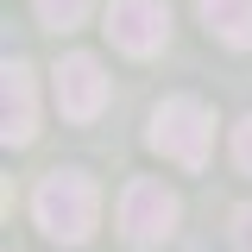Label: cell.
I'll use <instances>...</instances> for the list:
<instances>
[{"label":"cell","instance_id":"cell-4","mask_svg":"<svg viewBox=\"0 0 252 252\" xmlns=\"http://www.w3.org/2000/svg\"><path fill=\"white\" fill-rule=\"evenodd\" d=\"M107 38L126 57H152L170 38V6L164 0H107Z\"/></svg>","mask_w":252,"mask_h":252},{"label":"cell","instance_id":"cell-6","mask_svg":"<svg viewBox=\"0 0 252 252\" xmlns=\"http://www.w3.org/2000/svg\"><path fill=\"white\" fill-rule=\"evenodd\" d=\"M0 132H6V145H32L38 139V82H32V69L19 57L0 69Z\"/></svg>","mask_w":252,"mask_h":252},{"label":"cell","instance_id":"cell-10","mask_svg":"<svg viewBox=\"0 0 252 252\" xmlns=\"http://www.w3.org/2000/svg\"><path fill=\"white\" fill-rule=\"evenodd\" d=\"M233 252H252V202L233 208Z\"/></svg>","mask_w":252,"mask_h":252},{"label":"cell","instance_id":"cell-5","mask_svg":"<svg viewBox=\"0 0 252 252\" xmlns=\"http://www.w3.org/2000/svg\"><path fill=\"white\" fill-rule=\"evenodd\" d=\"M51 82H57V107L69 120H94L101 107H107V76H101V63L89 51H69V57L51 69Z\"/></svg>","mask_w":252,"mask_h":252},{"label":"cell","instance_id":"cell-9","mask_svg":"<svg viewBox=\"0 0 252 252\" xmlns=\"http://www.w3.org/2000/svg\"><path fill=\"white\" fill-rule=\"evenodd\" d=\"M233 164H240V170L252 177V114H246L240 126H233Z\"/></svg>","mask_w":252,"mask_h":252},{"label":"cell","instance_id":"cell-3","mask_svg":"<svg viewBox=\"0 0 252 252\" xmlns=\"http://www.w3.org/2000/svg\"><path fill=\"white\" fill-rule=\"evenodd\" d=\"M177 220H183V202H177V189H164L158 177H132L120 189V233L132 246H164L177 233Z\"/></svg>","mask_w":252,"mask_h":252},{"label":"cell","instance_id":"cell-8","mask_svg":"<svg viewBox=\"0 0 252 252\" xmlns=\"http://www.w3.org/2000/svg\"><path fill=\"white\" fill-rule=\"evenodd\" d=\"M89 6H94V0H38V19H44L51 32H69V26L89 19Z\"/></svg>","mask_w":252,"mask_h":252},{"label":"cell","instance_id":"cell-2","mask_svg":"<svg viewBox=\"0 0 252 252\" xmlns=\"http://www.w3.org/2000/svg\"><path fill=\"white\" fill-rule=\"evenodd\" d=\"M152 152H164L183 170H202L208 164V145H215V114L195 101V94H164L152 107V126H145Z\"/></svg>","mask_w":252,"mask_h":252},{"label":"cell","instance_id":"cell-1","mask_svg":"<svg viewBox=\"0 0 252 252\" xmlns=\"http://www.w3.org/2000/svg\"><path fill=\"white\" fill-rule=\"evenodd\" d=\"M32 215H38V227L51 240L82 246L94 233V220H101V189H94L89 170H51L38 183V195H32Z\"/></svg>","mask_w":252,"mask_h":252},{"label":"cell","instance_id":"cell-7","mask_svg":"<svg viewBox=\"0 0 252 252\" xmlns=\"http://www.w3.org/2000/svg\"><path fill=\"white\" fill-rule=\"evenodd\" d=\"M202 19L220 44L233 51H252V0H202Z\"/></svg>","mask_w":252,"mask_h":252}]
</instances>
